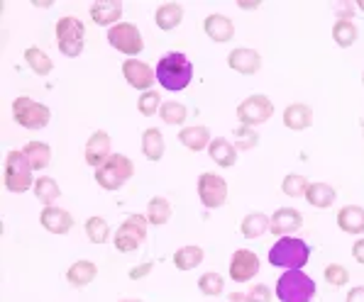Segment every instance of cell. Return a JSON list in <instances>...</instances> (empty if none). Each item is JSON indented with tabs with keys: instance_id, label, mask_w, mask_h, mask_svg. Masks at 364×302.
Wrapping results in <instances>:
<instances>
[{
	"instance_id": "6da1fadb",
	"label": "cell",
	"mask_w": 364,
	"mask_h": 302,
	"mask_svg": "<svg viewBox=\"0 0 364 302\" xmlns=\"http://www.w3.org/2000/svg\"><path fill=\"white\" fill-rule=\"evenodd\" d=\"M156 83H159L164 91L178 93L186 91L193 81V64L186 54L181 52H169L156 61Z\"/></svg>"
},
{
	"instance_id": "7a4b0ae2",
	"label": "cell",
	"mask_w": 364,
	"mask_h": 302,
	"mask_svg": "<svg viewBox=\"0 0 364 302\" xmlns=\"http://www.w3.org/2000/svg\"><path fill=\"white\" fill-rule=\"evenodd\" d=\"M269 264L284 271H304V266L311 261V246L301 237H279L269 246Z\"/></svg>"
},
{
	"instance_id": "3957f363",
	"label": "cell",
	"mask_w": 364,
	"mask_h": 302,
	"mask_svg": "<svg viewBox=\"0 0 364 302\" xmlns=\"http://www.w3.org/2000/svg\"><path fill=\"white\" fill-rule=\"evenodd\" d=\"M35 169L27 161V156L22 154V149H10L5 154V173H3V183L8 193L22 195L27 190L35 188Z\"/></svg>"
},
{
	"instance_id": "277c9868",
	"label": "cell",
	"mask_w": 364,
	"mask_h": 302,
	"mask_svg": "<svg viewBox=\"0 0 364 302\" xmlns=\"http://www.w3.org/2000/svg\"><path fill=\"white\" fill-rule=\"evenodd\" d=\"M274 295L279 302H311L316 298V281L304 271H287L279 276Z\"/></svg>"
},
{
	"instance_id": "5b68a950",
	"label": "cell",
	"mask_w": 364,
	"mask_h": 302,
	"mask_svg": "<svg viewBox=\"0 0 364 302\" xmlns=\"http://www.w3.org/2000/svg\"><path fill=\"white\" fill-rule=\"evenodd\" d=\"M57 47L66 59H78L86 49V25L74 15H64L54 27Z\"/></svg>"
},
{
	"instance_id": "8992f818",
	"label": "cell",
	"mask_w": 364,
	"mask_h": 302,
	"mask_svg": "<svg viewBox=\"0 0 364 302\" xmlns=\"http://www.w3.org/2000/svg\"><path fill=\"white\" fill-rule=\"evenodd\" d=\"M132 176H134V164H132L130 156L113 154L103 166H100V169H96V176L93 178H96V183L103 190L115 193V190H120Z\"/></svg>"
},
{
	"instance_id": "52a82bcc",
	"label": "cell",
	"mask_w": 364,
	"mask_h": 302,
	"mask_svg": "<svg viewBox=\"0 0 364 302\" xmlns=\"http://www.w3.org/2000/svg\"><path fill=\"white\" fill-rule=\"evenodd\" d=\"M147 227H149V220L147 215H127L125 222H122L120 227H117V232L113 234V244L115 249L120 251V254H132V251H137L139 246L144 244V239H147Z\"/></svg>"
},
{
	"instance_id": "ba28073f",
	"label": "cell",
	"mask_w": 364,
	"mask_h": 302,
	"mask_svg": "<svg viewBox=\"0 0 364 302\" xmlns=\"http://www.w3.org/2000/svg\"><path fill=\"white\" fill-rule=\"evenodd\" d=\"M13 120L18 122L25 130H44L52 120V110L44 103H37V100L27 98V95H20V98L13 100Z\"/></svg>"
},
{
	"instance_id": "9c48e42d",
	"label": "cell",
	"mask_w": 364,
	"mask_h": 302,
	"mask_svg": "<svg viewBox=\"0 0 364 302\" xmlns=\"http://www.w3.org/2000/svg\"><path fill=\"white\" fill-rule=\"evenodd\" d=\"M108 44L115 52L125 54L130 59H137L144 52V39L142 32L137 30V25L132 22H120V25L110 27L108 30Z\"/></svg>"
},
{
	"instance_id": "30bf717a",
	"label": "cell",
	"mask_w": 364,
	"mask_h": 302,
	"mask_svg": "<svg viewBox=\"0 0 364 302\" xmlns=\"http://www.w3.org/2000/svg\"><path fill=\"white\" fill-rule=\"evenodd\" d=\"M274 117V103L262 93H255L250 98H245L242 103L237 105V122L242 127H259L269 122Z\"/></svg>"
},
{
	"instance_id": "8fae6325",
	"label": "cell",
	"mask_w": 364,
	"mask_h": 302,
	"mask_svg": "<svg viewBox=\"0 0 364 302\" xmlns=\"http://www.w3.org/2000/svg\"><path fill=\"white\" fill-rule=\"evenodd\" d=\"M198 198L203 203V208L218 210L228 203V181L223 176L213 171H203L198 176Z\"/></svg>"
},
{
	"instance_id": "7c38bea8",
	"label": "cell",
	"mask_w": 364,
	"mask_h": 302,
	"mask_svg": "<svg viewBox=\"0 0 364 302\" xmlns=\"http://www.w3.org/2000/svg\"><path fill=\"white\" fill-rule=\"evenodd\" d=\"M122 78L127 81V86L134 88V91H152L154 81H156V71L149 64L139 59H125L122 61Z\"/></svg>"
},
{
	"instance_id": "4fadbf2b",
	"label": "cell",
	"mask_w": 364,
	"mask_h": 302,
	"mask_svg": "<svg viewBox=\"0 0 364 302\" xmlns=\"http://www.w3.org/2000/svg\"><path fill=\"white\" fill-rule=\"evenodd\" d=\"M259 256L252 249H237L230 259V266H228V273H230L232 283H250L252 278L259 273Z\"/></svg>"
},
{
	"instance_id": "5bb4252c",
	"label": "cell",
	"mask_w": 364,
	"mask_h": 302,
	"mask_svg": "<svg viewBox=\"0 0 364 302\" xmlns=\"http://www.w3.org/2000/svg\"><path fill=\"white\" fill-rule=\"evenodd\" d=\"M83 156H86V164L91 166V169H100V166H103L105 161L113 156V151H110V134L105 130L93 132L91 137H88V142H86Z\"/></svg>"
},
{
	"instance_id": "9a60e30c",
	"label": "cell",
	"mask_w": 364,
	"mask_h": 302,
	"mask_svg": "<svg viewBox=\"0 0 364 302\" xmlns=\"http://www.w3.org/2000/svg\"><path fill=\"white\" fill-rule=\"evenodd\" d=\"M228 66H230L235 74L255 76V74H259V69H262V54L250 47H237L228 54Z\"/></svg>"
},
{
	"instance_id": "2e32d148",
	"label": "cell",
	"mask_w": 364,
	"mask_h": 302,
	"mask_svg": "<svg viewBox=\"0 0 364 302\" xmlns=\"http://www.w3.org/2000/svg\"><path fill=\"white\" fill-rule=\"evenodd\" d=\"M304 227V215L296 208H279L272 215V229L269 232L277 237H294Z\"/></svg>"
},
{
	"instance_id": "e0dca14e",
	"label": "cell",
	"mask_w": 364,
	"mask_h": 302,
	"mask_svg": "<svg viewBox=\"0 0 364 302\" xmlns=\"http://www.w3.org/2000/svg\"><path fill=\"white\" fill-rule=\"evenodd\" d=\"M39 222L47 229L49 234H57V237H64V234L71 232L74 227V217H71L69 210L59 208V205H52V208H44L42 215H39Z\"/></svg>"
},
{
	"instance_id": "ac0fdd59",
	"label": "cell",
	"mask_w": 364,
	"mask_h": 302,
	"mask_svg": "<svg viewBox=\"0 0 364 302\" xmlns=\"http://www.w3.org/2000/svg\"><path fill=\"white\" fill-rule=\"evenodd\" d=\"M203 32L215 44H228L235 37V22L223 13H210L203 20Z\"/></svg>"
},
{
	"instance_id": "d6986e66",
	"label": "cell",
	"mask_w": 364,
	"mask_h": 302,
	"mask_svg": "<svg viewBox=\"0 0 364 302\" xmlns=\"http://www.w3.org/2000/svg\"><path fill=\"white\" fill-rule=\"evenodd\" d=\"M88 15L91 20L96 22L98 27H115L120 25V18H122V3L120 0H98L88 8Z\"/></svg>"
},
{
	"instance_id": "ffe728a7",
	"label": "cell",
	"mask_w": 364,
	"mask_h": 302,
	"mask_svg": "<svg viewBox=\"0 0 364 302\" xmlns=\"http://www.w3.org/2000/svg\"><path fill=\"white\" fill-rule=\"evenodd\" d=\"M178 142H181L188 151H196V154H198V151H208L213 137L205 125H188V127H181Z\"/></svg>"
},
{
	"instance_id": "44dd1931",
	"label": "cell",
	"mask_w": 364,
	"mask_h": 302,
	"mask_svg": "<svg viewBox=\"0 0 364 302\" xmlns=\"http://www.w3.org/2000/svg\"><path fill=\"white\" fill-rule=\"evenodd\" d=\"M284 127L291 132H304L313 125V110L306 103H291L284 110Z\"/></svg>"
},
{
	"instance_id": "7402d4cb",
	"label": "cell",
	"mask_w": 364,
	"mask_h": 302,
	"mask_svg": "<svg viewBox=\"0 0 364 302\" xmlns=\"http://www.w3.org/2000/svg\"><path fill=\"white\" fill-rule=\"evenodd\" d=\"M338 227L343 229L345 234H352V237L364 234V208L362 205H345V208H340L338 210Z\"/></svg>"
},
{
	"instance_id": "603a6c76",
	"label": "cell",
	"mask_w": 364,
	"mask_h": 302,
	"mask_svg": "<svg viewBox=\"0 0 364 302\" xmlns=\"http://www.w3.org/2000/svg\"><path fill=\"white\" fill-rule=\"evenodd\" d=\"M208 156H210V161H215V166H220V169H232V166L237 164V149H235V144L225 137L213 139L210 147H208Z\"/></svg>"
},
{
	"instance_id": "cb8c5ba5",
	"label": "cell",
	"mask_w": 364,
	"mask_h": 302,
	"mask_svg": "<svg viewBox=\"0 0 364 302\" xmlns=\"http://www.w3.org/2000/svg\"><path fill=\"white\" fill-rule=\"evenodd\" d=\"M98 276V266L93 264V261H74V264L69 266V271H66V283L71 285V288H86V285H91L96 281Z\"/></svg>"
},
{
	"instance_id": "d4e9b609",
	"label": "cell",
	"mask_w": 364,
	"mask_h": 302,
	"mask_svg": "<svg viewBox=\"0 0 364 302\" xmlns=\"http://www.w3.org/2000/svg\"><path fill=\"white\" fill-rule=\"evenodd\" d=\"M338 200V190H335L330 183H311L306 193V203L316 210H328L333 208V203Z\"/></svg>"
},
{
	"instance_id": "484cf974",
	"label": "cell",
	"mask_w": 364,
	"mask_h": 302,
	"mask_svg": "<svg viewBox=\"0 0 364 302\" xmlns=\"http://www.w3.org/2000/svg\"><path fill=\"white\" fill-rule=\"evenodd\" d=\"M154 22L161 32L176 30L183 22V5L181 3H161L154 13Z\"/></svg>"
},
{
	"instance_id": "4316f807",
	"label": "cell",
	"mask_w": 364,
	"mask_h": 302,
	"mask_svg": "<svg viewBox=\"0 0 364 302\" xmlns=\"http://www.w3.org/2000/svg\"><path fill=\"white\" fill-rule=\"evenodd\" d=\"M269 229H272V217L264 215V212H259V210L245 215L242 225H240V232H242L245 239H262Z\"/></svg>"
},
{
	"instance_id": "83f0119b",
	"label": "cell",
	"mask_w": 364,
	"mask_h": 302,
	"mask_svg": "<svg viewBox=\"0 0 364 302\" xmlns=\"http://www.w3.org/2000/svg\"><path fill=\"white\" fill-rule=\"evenodd\" d=\"M164 151H166V142H164V134L156 127H149V130L142 132V154L147 161H161L164 159Z\"/></svg>"
},
{
	"instance_id": "f1b7e54d",
	"label": "cell",
	"mask_w": 364,
	"mask_h": 302,
	"mask_svg": "<svg viewBox=\"0 0 364 302\" xmlns=\"http://www.w3.org/2000/svg\"><path fill=\"white\" fill-rule=\"evenodd\" d=\"M147 220H149V225L152 227H164V225H169V220H171V215H173V208H171V203L166 198H161V195H154L152 200L147 203Z\"/></svg>"
},
{
	"instance_id": "f546056e",
	"label": "cell",
	"mask_w": 364,
	"mask_h": 302,
	"mask_svg": "<svg viewBox=\"0 0 364 302\" xmlns=\"http://www.w3.org/2000/svg\"><path fill=\"white\" fill-rule=\"evenodd\" d=\"M22 154L27 156V161H30L35 171H44L52 164V147L44 142H27L22 147Z\"/></svg>"
},
{
	"instance_id": "4dcf8cb0",
	"label": "cell",
	"mask_w": 364,
	"mask_h": 302,
	"mask_svg": "<svg viewBox=\"0 0 364 302\" xmlns=\"http://www.w3.org/2000/svg\"><path fill=\"white\" fill-rule=\"evenodd\" d=\"M203 259H205L203 249L196 244H188V246L176 249V254H173V266H176L178 271H193V268H198L203 264Z\"/></svg>"
},
{
	"instance_id": "1f68e13d",
	"label": "cell",
	"mask_w": 364,
	"mask_h": 302,
	"mask_svg": "<svg viewBox=\"0 0 364 302\" xmlns=\"http://www.w3.org/2000/svg\"><path fill=\"white\" fill-rule=\"evenodd\" d=\"M32 193H35V198L44 205V208H52V205L61 198L59 183L54 181V178H49V176H39L37 181H35V188H32Z\"/></svg>"
},
{
	"instance_id": "d6a6232c",
	"label": "cell",
	"mask_w": 364,
	"mask_h": 302,
	"mask_svg": "<svg viewBox=\"0 0 364 302\" xmlns=\"http://www.w3.org/2000/svg\"><path fill=\"white\" fill-rule=\"evenodd\" d=\"M25 61H27V66H30L32 74H37L39 78L49 76L54 71V61L49 59V54L39 47H27L25 49Z\"/></svg>"
},
{
	"instance_id": "836d02e7",
	"label": "cell",
	"mask_w": 364,
	"mask_h": 302,
	"mask_svg": "<svg viewBox=\"0 0 364 302\" xmlns=\"http://www.w3.org/2000/svg\"><path fill=\"white\" fill-rule=\"evenodd\" d=\"M333 39L340 49H350L360 39V30H357L355 20H338L333 25Z\"/></svg>"
},
{
	"instance_id": "e575fe53",
	"label": "cell",
	"mask_w": 364,
	"mask_h": 302,
	"mask_svg": "<svg viewBox=\"0 0 364 302\" xmlns=\"http://www.w3.org/2000/svg\"><path fill=\"white\" fill-rule=\"evenodd\" d=\"M159 117L169 127H183L188 120V108L183 103H178V100H166L159 110Z\"/></svg>"
},
{
	"instance_id": "d590c367",
	"label": "cell",
	"mask_w": 364,
	"mask_h": 302,
	"mask_svg": "<svg viewBox=\"0 0 364 302\" xmlns=\"http://www.w3.org/2000/svg\"><path fill=\"white\" fill-rule=\"evenodd\" d=\"M86 237L91 244H108L110 242V225L105 217L100 215H93L86 220Z\"/></svg>"
},
{
	"instance_id": "8d00e7d4",
	"label": "cell",
	"mask_w": 364,
	"mask_h": 302,
	"mask_svg": "<svg viewBox=\"0 0 364 302\" xmlns=\"http://www.w3.org/2000/svg\"><path fill=\"white\" fill-rule=\"evenodd\" d=\"M198 290L205 298H218V295L225 293V278L215 271H208L198 278Z\"/></svg>"
},
{
	"instance_id": "74e56055",
	"label": "cell",
	"mask_w": 364,
	"mask_h": 302,
	"mask_svg": "<svg viewBox=\"0 0 364 302\" xmlns=\"http://www.w3.org/2000/svg\"><path fill=\"white\" fill-rule=\"evenodd\" d=\"M308 186H311V183H308V178L301 176V173H289L282 181V190L287 198H306Z\"/></svg>"
},
{
	"instance_id": "f35d334b",
	"label": "cell",
	"mask_w": 364,
	"mask_h": 302,
	"mask_svg": "<svg viewBox=\"0 0 364 302\" xmlns=\"http://www.w3.org/2000/svg\"><path fill=\"white\" fill-rule=\"evenodd\" d=\"M235 137V149L237 151H252L259 147V134H257V130H252V127H242L240 125L237 130L232 132Z\"/></svg>"
},
{
	"instance_id": "ab89813d",
	"label": "cell",
	"mask_w": 364,
	"mask_h": 302,
	"mask_svg": "<svg viewBox=\"0 0 364 302\" xmlns=\"http://www.w3.org/2000/svg\"><path fill=\"white\" fill-rule=\"evenodd\" d=\"M161 95L154 91H147V93H142L139 95V100H137V110H139V115H144V117H152L156 115L161 110Z\"/></svg>"
},
{
	"instance_id": "60d3db41",
	"label": "cell",
	"mask_w": 364,
	"mask_h": 302,
	"mask_svg": "<svg viewBox=\"0 0 364 302\" xmlns=\"http://www.w3.org/2000/svg\"><path fill=\"white\" fill-rule=\"evenodd\" d=\"M323 278H326L328 285L333 288H345L350 283V271L343 266V264H328L326 271H323Z\"/></svg>"
},
{
	"instance_id": "b9f144b4",
	"label": "cell",
	"mask_w": 364,
	"mask_h": 302,
	"mask_svg": "<svg viewBox=\"0 0 364 302\" xmlns=\"http://www.w3.org/2000/svg\"><path fill=\"white\" fill-rule=\"evenodd\" d=\"M272 298H274V290L264 283H257L247 290L250 302H272Z\"/></svg>"
},
{
	"instance_id": "7bdbcfd3",
	"label": "cell",
	"mask_w": 364,
	"mask_h": 302,
	"mask_svg": "<svg viewBox=\"0 0 364 302\" xmlns=\"http://www.w3.org/2000/svg\"><path fill=\"white\" fill-rule=\"evenodd\" d=\"M333 13L338 15V20H355L357 5L350 0H340V3H333Z\"/></svg>"
},
{
	"instance_id": "ee69618b",
	"label": "cell",
	"mask_w": 364,
	"mask_h": 302,
	"mask_svg": "<svg viewBox=\"0 0 364 302\" xmlns=\"http://www.w3.org/2000/svg\"><path fill=\"white\" fill-rule=\"evenodd\" d=\"M152 271H154L152 261H144V264H139V266H132L127 276H130V281H142V278H147Z\"/></svg>"
},
{
	"instance_id": "f6af8a7d",
	"label": "cell",
	"mask_w": 364,
	"mask_h": 302,
	"mask_svg": "<svg viewBox=\"0 0 364 302\" xmlns=\"http://www.w3.org/2000/svg\"><path fill=\"white\" fill-rule=\"evenodd\" d=\"M345 302H364V285H352L345 295Z\"/></svg>"
},
{
	"instance_id": "bcb514c9",
	"label": "cell",
	"mask_w": 364,
	"mask_h": 302,
	"mask_svg": "<svg viewBox=\"0 0 364 302\" xmlns=\"http://www.w3.org/2000/svg\"><path fill=\"white\" fill-rule=\"evenodd\" d=\"M352 259L364 266V237H360L355 244H352Z\"/></svg>"
},
{
	"instance_id": "7dc6e473",
	"label": "cell",
	"mask_w": 364,
	"mask_h": 302,
	"mask_svg": "<svg viewBox=\"0 0 364 302\" xmlns=\"http://www.w3.org/2000/svg\"><path fill=\"white\" fill-rule=\"evenodd\" d=\"M259 0H255V3H245V0H240V3H237V8L240 10H257V8H259Z\"/></svg>"
},
{
	"instance_id": "c3c4849f",
	"label": "cell",
	"mask_w": 364,
	"mask_h": 302,
	"mask_svg": "<svg viewBox=\"0 0 364 302\" xmlns=\"http://www.w3.org/2000/svg\"><path fill=\"white\" fill-rule=\"evenodd\" d=\"M228 302H250V300H247V293H232L230 298H228Z\"/></svg>"
},
{
	"instance_id": "681fc988",
	"label": "cell",
	"mask_w": 364,
	"mask_h": 302,
	"mask_svg": "<svg viewBox=\"0 0 364 302\" xmlns=\"http://www.w3.org/2000/svg\"><path fill=\"white\" fill-rule=\"evenodd\" d=\"M355 5H357V10H362V13H364V0H357Z\"/></svg>"
},
{
	"instance_id": "f907efd6",
	"label": "cell",
	"mask_w": 364,
	"mask_h": 302,
	"mask_svg": "<svg viewBox=\"0 0 364 302\" xmlns=\"http://www.w3.org/2000/svg\"><path fill=\"white\" fill-rule=\"evenodd\" d=\"M120 302H144V300H137V298H127V300H120Z\"/></svg>"
},
{
	"instance_id": "816d5d0a",
	"label": "cell",
	"mask_w": 364,
	"mask_h": 302,
	"mask_svg": "<svg viewBox=\"0 0 364 302\" xmlns=\"http://www.w3.org/2000/svg\"><path fill=\"white\" fill-rule=\"evenodd\" d=\"M362 86H364V74H362Z\"/></svg>"
},
{
	"instance_id": "f5cc1de1",
	"label": "cell",
	"mask_w": 364,
	"mask_h": 302,
	"mask_svg": "<svg viewBox=\"0 0 364 302\" xmlns=\"http://www.w3.org/2000/svg\"><path fill=\"white\" fill-rule=\"evenodd\" d=\"M362 137H364V125H362Z\"/></svg>"
}]
</instances>
